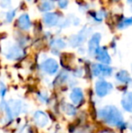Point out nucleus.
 I'll list each match as a JSON object with an SVG mask.
<instances>
[{"label": "nucleus", "instance_id": "nucleus-2", "mask_svg": "<svg viewBox=\"0 0 132 133\" xmlns=\"http://www.w3.org/2000/svg\"><path fill=\"white\" fill-rule=\"evenodd\" d=\"M3 54L7 60H11V61L19 60L23 58L24 55H25V52H24L23 48L21 47V45L16 44H12V43L4 44Z\"/></svg>", "mask_w": 132, "mask_h": 133}, {"label": "nucleus", "instance_id": "nucleus-17", "mask_svg": "<svg viewBox=\"0 0 132 133\" xmlns=\"http://www.w3.org/2000/svg\"><path fill=\"white\" fill-rule=\"evenodd\" d=\"M129 26H132V16L123 17L117 24V28L119 30H124Z\"/></svg>", "mask_w": 132, "mask_h": 133}, {"label": "nucleus", "instance_id": "nucleus-3", "mask_svg": "<svg viewBox=\"0 0 132 133\" xmlns=\"http://www.w3.org/2000/svg\"><path fill=\"white\" fill-rule=\"evenodd\" d=\"M90 32H91V28L84 26L83 29H81L78 34L72 35L70 37V39H69V44L73 48H77L81 46L85 43L87 36L90 34Z\"/></svg>", "mask_w": 132, "mask_h": 133}, {"label": "nucleus", "instance_id": "nucleus-14", "mask_svg": "<svg viewBox=\"0 0 132 133\" xmlns=\"http://www.w3.org/2000/svg\"><path fill=\"white\" fill-rule=\"evenodd\" d=\"M50 45H51L53 50H62L66 47L67 44L64 39L59 37V38L52 39L51 42H50Z\"/></svg>", "mask_w": 132, "mask_h": 133}, {"label": "nucleus", "instance_id": "nucleus-1", "mask_svg": "<svg viewBox=\"0 0 132 133\" xmlns=\"http://www.w3.org/2000/svg\"><path fill=\"white\" fill-rule=\"evenodd\" d=\"M100 119L110 126H121L123 124V117L120 111L115 106H106L99 111Z\"/></svg>", "mask_w": 132, "mask_h": 133}, {"label": "nucleus", "instance_id": "nucleus-6", "mask_svg": "<svg viewBox=\"0 0 132 133\" xmlns=\"http://www.w3.org/2000/svg\"><path fill=\"white\" fill-rule=\"evenodd\" d=\"M41 68L45 74H49V75H53L58 72L59 65L56 60L53 59V58H48L42 63Z\"/></svg>", "mask_w": 132, "mask_h": 133}, {"label": "nucleus", "instance_id": "nucleus-9", "mask_svg": "<svg viewBox=\"0 0 132 133\" xmlns=\"http://www.w3.org/2000/svg\"><path fill=\"white\" fill-rule=\"evenodd\" d=\"M17 26L22 31H28L32 27L30 16L28 14H22L17 18Z\"/></svg>", "mask_w": 132, "mask_h": 133}, {"label": "nucleus", "instance_id": "nucleus-28", "mask_svg": "<svg viewBox=\"0 0 132 133\" xmlns=\"http://www.w3.org/2000/svg\"><path fill=\"white\" fill-rule=\"evenodd\" d=\"M106 133H108V132H106Z\"/></svg>", "mask_w": 132, "mask_h": 133}, {"label": "nucleus", "instance_id": "nucleus-11", "mask_svg": "<svg viewBox=\"0 0 132 133\" xmlns=\"http://www.w3.org/2000/svg\"><path fill=\"white\" fill-rule=\"evenodd\" d=\"M33 119H34L35 123L37 124V126L44 128L47 125L48 123V117L44 112L43 111H36L33 115Z\"/></svg>", "mask_w": 132, "mask_h": 133}, {"label": "nucleus", "instance_id": "nucleus-13", "mask_svg": "<svg viewBox=\"0 0 132 133\" xmlns=\"http://www.w3.org/2000/svg\"><path fill=\"white\" fill-rule=\"evenodd\" d=\"M71 100L75 105H79L83 101V93L80 88H74L71 93Z\"/></svg>", "mask_w": 132, "mask_h": 133}, {"label": "nucleus", "instance_id": "nucleus-4", "mask_svg": "<svg viewBox=\"0 0 132 133\" xmlns=\"http://www.w3.org/2000/svg\"><path fill=\"white\" fill-rule=\"evenodd\" d=\"M92 72L93 75L97 77H107L111 75L112 68L104 63H94L92 66Z\"/></svg>", "mask_w": 132, "mask_h": 133}, {"label": "nucleus", "instance_id": "nucleus-23", "mask_svg": "<svg viewBox=\"0 0 132 133\" xmlns=\"http://www.w3.org/2000/svg\"><path fill=\"white\" fill-rule=\"evenodd\" d=\"M5 92H6V88H5V86L4 85L3 83H0V95H1L2 97H4Z\"/></svg>", "mask_w": 132, "mask_h": 133}, {"label": "nucleus", "instance_id": "nucleus-19", "mask_svg": "<svg viewBox=\"0 0 132 133\" xmlns=\"http://www.w3.org/2000/svg\"><path fill=\"white\" fill-rule=\"evenodd\" d=\"M16 15V9H10L5 14V21L7 24H10L14 20L15 16Z\"/></svg>", "mask_w": 132, "mask_h": 133}, {"label": "nucleus", "instance_id": "nucleus-24", "mask_svg": "<svg viewBox=\"0 0 132 133\" xmlns=\"http://www.w3.org/2000/svg\"><path fill=\"white\" fill-rule=\"evenodd\" d=\"M127 3L129 5H132V0H127Z\"/></svg>", "mask_w": 132, "mask_h": 133}, {"label": "nucleus", "instance_id": "nucleus-21", "mask_svg": "<svg viewBox=\"0 0 132 133\" xmlns=\"http://www.w3.org/2000/svg\"><path fill=\"white\" fill-rule=\"evenodd\" d=\"M12 5V0H0V7L2 9H8Z\"/></svg>", "mask_w": 132, "mask_h": 133}, {"label": "nucleus", "instance_id": "nucleus-16", "mask_svg": "<svg viewBox=\"0 0 132 133\" xmlns=\"http://www.w3.org/2000/svg\"><path fill=\"white\" fill-rule=\"evenodd\" d=\"M116 79L118 80L119 82H122V83H129V82H132V79H131L130 75H129V74L125 70H121L117 72Z\"/></svg>", "mask_w": 132, "mask_h": 133}, {"label": "nucleus", "instance_id": "nucleus-8", "mask_svg": "<svg viewBox=\"0 0 132 133\" xmlns=\"http://www.w3.org/2000/svg\"><path fill=\"white\" fill-rule=\"evenodd\" d=\"M101 41V34L94 33L91 36L90 40L88 42V52L90 54L94 55L97 52V50L100 47V44Z\"/></svg>", "mask_w": 132, "mask_h": 133}, {"label": "nucleus", "instance_id": "nucleus-25", "mask_svg": "<svg viewBox=\"0 0 132 133\" xmlns=\"http://www.w3.org/2000/svg\"><path fill=\"white\" fill-rule=\"evenodd\" d=\"M113 2H119V1H120V0H112Z\"/></svg>", "mask_w": 132, "mask_h": 133}, {"label": "nucleus", "instance_id": "nucleus-26", "mask_svg": "<svg viewBox=\"0 0 132 133\" xmlns=\"http://www.w3.org/2000/svg\"><path fill=\"white\" fill-rule=\"evenodd\" d=\"M130 130H131V131H132V125H131V127H130Z\"/></svg>", "mask_w": 132, "mask_h": 133}, {"label": "nucleus", "instance_id": "nucleus-10", "mask_svg": "<svg viewBox=\"0 0 132 133\" xmlns=\"http://www.w3.org/2000/svg\"><path fill=\"white\" fill-rule=\"evenodd\" d=\"M94 55L100 63H104V64H109L111 62V57L106 47H100Z\"/></svg>", "mask_w": 132, "mask_h": 133}, {"label": "nucleus", "instance_id": "nucleus-7", "mask_svg": "<svg viewBox=\"0 0 132 133\" xmlns=\"http://www.w3.org/2000/svg\"><path fill=\"white\" fill-rule=\"evenodd\" d=\"M112 84L106 82L104 80H100L95 84V91L96 94L99 97H104L108 95L112 91Z\"/></svg>", "mask_w": 132, "mask_h": 133}, {"label": "nucleus", "instance_id": "nucleus-22", "mask_svg": "<svg viewBox=\"0 0 132 133\" xmlns=\"http://www.w3.org/2000/svg\"><path fill=\"white\" fill-rule=\"evenodd\" d=\"M57 4L61 9H66L69 5V0H57Z\"/></svg>", "mask_w": 132, "mask_h": 133}, {"label": "nucleus", "instance_id": "nucleus-20", "mask_svg": "<svg viewBox=\"0 0 132 133\" xmlns=\"http://www.w3.org/2000/svg\"><path fill=\"white\" fill-rule=\"evenodd\" d=\"M64 110L65 111V113L70 116H72L76 113V110L74 108V106L71 105V104H65V106L64 107Z\"/></svg>", "mask_w": 132, "mask_h": 133}, {"label": "nucleus", "instance_id": "nucleus-15", "mask_svg": "<svg viewBox=\"0 0 132 133\" xmlns=\"http://www.w3.org/2000/svg\"><path fill=\"white\" fill-rule=\"evenodd\" d=\"M121 104L124 110L132 113V94L126 93L121 100Z\"/></svg>", "mask_w": 132, "mask_h": 133}, {"label": "nucleus", "instance_id": "nucleus-5", "mask_svg": "<svg viewBox=\"0 0 132 133\" xmlns=\"http://www.w3.org/2000/svg\"><path fill=\"white\" fill-rule=\"evenodd\" d=\"M61 20V16L57 12H46L43 16V21L45 26L47 27H54L57 26Z\"/></svg>", "mask_w": 132, "mask_h": 133}, {"label": "nucleus", "instance_id": "nucleus-12", "mask_svg": "<svg viewBox=\"0 0 132 133\" xmlns=\"http://www.w3.org/2000/svg\"><path fill=\"white\" fill-rule=\"evenodd\" d=\"M55 7L54 0H41L38 5V9L43 13L50 12Z\"/></svg>", "mask_w": 132, "mask_h": 133}, {"label": "nucleus", "instance_id": "nucleus-27", "mask_svg": "<svg viewBox=\"0 0 132 133\" xmlns=\"http://www.w3.org/2000/svg\"><path fill=\"white\" fill-rule=\"evenodd\" d=\"M27 1H32V0H27Z\"/></svg>", "mask_w": 132, "mask_h": 133}, {"label": "nucleus", "instance_id": "nucleus-18", "mask_svg": "<svg viewBox=\"0 0 132 133\" xmlns=\"http://www.w3.org/2000/svg\"><path fill=\"white\" fill-rule=\"evenodd\" d=\"M90 15L94 21L98 22V23H100V22H102V20L106 17V11L100 10V11H98V12H91Z\"/></svg>", "mask_w": 132, "mask_h": 133}]
</instances>
